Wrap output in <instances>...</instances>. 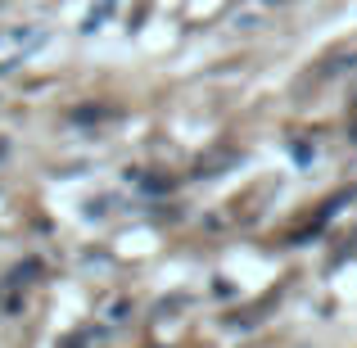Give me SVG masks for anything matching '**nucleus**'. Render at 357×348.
<instances>
[{
    "label": "nucleus",
    "mask_w": 357,
    "mask_h": 348,
    "mask_svg": "<svg viewBox=\"0 0 357 348\" xmlns=\"http://www.w3.org/2000/svg\"><path fill=\"white\" fill-rule=\"evenodd\" d=\"M100 118H109V109H100V105H86L82 114H73V122H100Z\"/></svg>",
    "instance_id": "nucleus-1"
}]
</instances>
